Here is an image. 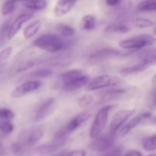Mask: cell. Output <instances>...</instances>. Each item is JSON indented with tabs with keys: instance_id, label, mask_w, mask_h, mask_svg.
Here are the masks:
<instances>
[{
	"instance_id": "18",
	"label": "cell",
	"mask_w": 156,
	"mask_h": 156,
	"mask_svg": "<svg viewBox=\"0 0 156 156\" xmlns=\"http://www.w3.org/2000/svg\"><path fill=\"white\" fill-rule=\"evenodd\" d=\"M42 26V23L40 20H36L29 24L28 25L24 27L23 30V36L25 40H30L34 36L37 34L39 30Z\"/></svg>"
},
{
	"instance_id": "41",
	"label": "cell",
	"mask_w": 156,
	"mask_h": 156,
	"mask_svg": "<svg viewBox=\"0 0 156 156\" xmlns=\"http://www.w3.org/2000/svg\"><path fill=\"white\" fill-rule=\"evenodd\" d=\"M124 156H143V154L138 150H131L128 152Z\"/></svg>"
},
{
	"instance_id": "34",
	"label": "cell",
	"mask_w": 156,
	"mask_h": 156,
	"mask_svg": "<svg viewBox=\"0 0 156 156\" xmlns=\"http://www.w3.org/2000/svg\"><path fill=\"white\" fill-rule=\"evenodd\" d=\"M34 62L31 60H26L21 62L19 65L17 66L16 73H23V72H26L27 70L30 69L31 68H33L34 66Z\"/></svg>"
},
{
	"instance_id": "21",
	"label": "cell",
	"mask_w": 156,
	"mask_h": 156,
	"mask_svg": "<svg viewBox=\"0 0 156 156\" xmlns=\"http://www.w3.org/2000/svg\"><path fill=\"white\" fill-rule=\"evenodd\" d=\"M139 58L140 62L146 64L149 66L156 64V49H149L142 51L139 54Z\"/></svg>"
},
{
	"instance_id": "3",
	"label": "cell",
	"mask_w": 156,
	"mask_h": 156,
	"mask_svg": "<svg viewBox=\"0 0 156 156\" xmlns=\"http://www.w3.org/2000/svg\"><path fill=\"white\" fill-rule=\"evenodd\" d=\"M114 108L113 105H107L102 107L94 117L93 123L91 124L89 132V136L91 140H94L99 136L101 135L102 132L105 129L107 123H108V117L111 111Z\"/></svg>"
},
{
	"instance_id": "28",
	"label": "cell",
	"mask_w": 156,
	"mask_h": 156,
	"mask_svg": "<svg viewBox=\"0 0 156 156\" xmlns=\"http://www.w3.org/2000/svg\"><path fill=\"white\" fill-rule=\"evenodd\" d=\"M57 30L62 37L69 38L73 37L76 34V30L72 26L66 24H59L57 26Z\"/></svg>"
},
{
	"instance_id": "1",
	"label": "cell",
	"mask_w": 156,
	"mask_h": 156,
	"mask_svg": "<svg viewBox=\"0 0 156 156\" xmlns=\"http://www.w3.org/2000/svg\"><path fill=\"white\" fill-rule=\"evenodd\" d=\"M71 42L70 40H66L58 35L45 34L37 37L34 41L33 45L48 53H56L69 48L71 45Z\"/></svg>"
},
{
	"instance_id": "4",
	"label": "cell",
	"mask_w": 156,
	"mask_h": 156,
	"mask_svg": "<svg viewBox=\"0 0 156 156\" xmlns=\"http://www.w3.org/2000/svg\"><path fill=\"white\" fill-rule=\"evenodd\" d=\"M120 79L118 76L111 75H103L94 77L87 85L88 91H96L103 88L114 87L120 83Z\"/></svg>"
},
{
	"instance_id": "44",
	"label": "cell",
	"mask_w": 156,
	"mask_h": 156,
	"mask_svg": "<svg viewBox=\"0 0 156 156\" xmlns=\"http://www.w3.org/2000/svg\"><path fill=\"white\" fill-rule=\"evenodd\" d=\"M152 83L153 84V85H155V86H156V74L154 75V76H153V77H152Z\"/></svg>"
},
{
	"instance_id": "32",
	"label": "cell",
	"mask_w": 156,
	"mask_h": 156,
	"mask_svg": "<svg viewBox=\"0 0 156 156\" xmlns=\"http://www.w3.org/2000/svg\"><path fill=\"white\" fill-rule=\"evenodd\" d=\"M146 102L148 107L150 109H154L156 108V86L148 93Z\"/></svg>"
},
{
	"instance_id": "10",
	"label": "cell",
	"mask_w": 156,
	"mask_h": 156,
	"mask_svg": "<svg viewBox=\"0 0 156 156\" xmlns=\"http://www.w3.org/2000/svg\"><path fill=\"white\" fill-rule=\"evenodd\" d=\"M33 16L34 13H32V12H25V13H22L18 15L11 24L9 34H8V40L10 41V40L13 39L14 37L18 34L20 29L21 28L23 24L28 21L30 19H31Z\"/></svg>"
},
{
	"instance_id": "38",
	"label": "cell",
	"mask_w": 156,
	"mask_h": 156,
	"mask_svg": "<svg viewBox=\"0 0 156 156\" xmlns=\"http://www.w3.org/2000/svg\"><path fill=\"white\" fill-rule=\"evenodd\" d=\"M121 148L117 147L108 151L105 155H103L102 156H120V155H121Z\"/></svg>"
},
{
	"instance_id": "33",
	"label": "cell",
	"mask_w": 156,
	"mask_h": 156,
	"mask_svg": "<svg viewBox=\"0 0 156 156\" xmlns=\"http://www.w3.org/2000/svg\"><path fill=\"white\" fill-rule=\"evenodd\" d=\"M15 126L9 120H4L0 122V131L4 134H10L13 132Z\"/></svg>"
},
{
	"instance_id": "48",
	"label": "cell",
	"mask_w": 156,
	"mask_h": 156,
	"mask_svg": "<svg viewBox=\"0 0 156 156\" xmlns=\"http://www.w3.org/2000/svg\"><path fill=\"white\" fill-rule=\"evenodd\" d=\"M153 121H154V123H155V124H156V117H155V118H154Z\"/></svg>"
},
{
	"instance_id": "15",
	"label": "cell",
	"mask_w": 156,
	"mask_h": 156,
	"mask_svg": "<svg viewBox=\"0 0 156 156\" xmlns=\"http://www.w3.org/2000/svg\"><path fill=\"white\" fill-rule=\"evenodd\" d=\"M90 77L87 75H84L82 77L79 78V79H76L73 82H70V83L67 84V85H62V89L66 92H73V91H76L77 90L80 89L82 87L88 85V84L90 82Z\"/></svg>"
},
{
	"instance_id": "12",
	"label": "cell",
	"mask_w": 156,
	"mask_h": 156,
	"mask_svg": "<svg viewBox=\"0 0 156 156\" xmlns=\"http://www.w3.org/2000/svg\"><path fill=\"white\" fill-rule=\"evenodd\" d=\"M62 146V145L53 140L51 143L37 146L34 149V153L37 156H51L54 155Z\"/></svg>"
},
{
	"instance_id": "31",
	"label": "cell",
	"mask_w": 156,
	"mask_h": 156,
	"mask_svg": "<svg viewBox=\"0 0 156 156\" xmlns=\"http://www.w3.org/2000/svg\"><path fill=\"white\" fill-rule=\"evenodd\" d=\"M94 101V97L91 94H84L78 100V105L81 108H86Z\"/></svg>"
},
{
	"instance_id": "19",
	"label": "cell",
	"mask_w": 156,
	"mask_h": 156,
	"mask_svg": "<svg viewBox=\"0 0 156 156\" xmlns=\"http://www.w3.org/2000/svg\"><path fill=\"white\" fill-rule=\"evenodd\" d=\"M143 120H144V118H143L142 114L133 118L132 120H130L128 123H126V124H124L122 126L121 129H120V136H126L127 134H129L133 129H134L138 125H140V123H141Z\"/></svg>"
},
{
	"instance_id": "45",
	"label": "cell",
	"mask_w": 156,
	"mask_h": 156,
	"mask_svg": "<svg viewBox=\"0 0 156 156\" xmlns=\"http://www.w3.org/2000/svg\"><path fill=\"white\" fill-rule=\"evenodd\" d=\"M4 154V148L3 146L0 144V156H2Z\"/></svg>"
},
{
	"instance_id": "14",
	"label": "cell",
	"mask_w": 156,
	"mask_h": 156,
	"mask_svg": "<svg viewBox=\"0 0 156 156\" xmlns=\"http://www.w3.org/2000/svg\"><path fill=\"white\" fill-rule=\"evenodd\" d=\"M126 92V90L124 88H120V89H111L105 91L103 95L101 97L99 103L101 105H105L107 103H111L117 99L120 98Z\"/></svg>"
},
{
	"instance_id": "29",
	"label": "cell",
	"mask_w": 156,
	"mask_h": 156,
	"mask_svg": "<svg viewBox=\"0 0 156 156\" xmlns=\"http://www.w3.org/2000/svg\"><path fill=\"white\" fill-rule=\"evenodd\" d=\"M133 24L137 28H148L153 26V21L144 18H135L132 21Z\"/></svg>"
},
{
	"instance_id": "8",
	"label": "cell",
	"mask_w": 156,
	"mask_h": 156,
	"mask_svg": "<svg viewBox=\"0 0 156 156\" xmlns=\"http://www.w3.org/2000/svg\"><path fill=\"white\" fill-rule=\"evenodd\" d=\"M56 100L53 98H49L44 101L41 102L37 108L34 115V120L39 122L47 118L54 110Z\"/></svg>"
},
{
	"instance_id": "40",
	"label": "cell",
	"mask_w": 156,
	"mask_h": 156,
	"mask_svg": "<svg viewBox=\"0 0 156 156\" xmlns=\"http://www.w3.org/2000/svg\"><path fill=\"white\" fill-rule=\"evenodd\" d=\"M12 150L14 154H19L21 152V145L18 144V143H13L12 146Z\"/></svg>"
},
{
	"instance_id": "20",
	"label": "cell",
	"mask_w": 156,
	"mask_h": 156,
	"mask_svg": "<svg viewBox=\"0 0 156 156\" xmlns=\"http://www.w3.org/2000/svg\"><path fill=\"white\" fill-rule=\"evenodd\" d=\"M44 137V129L41 127L33 129L26 139V144L29 146H33L37 144L41 139Z\"/></svg>"
},
{
	"instance_id": "2",
	"label": "cell",
	"mask_w": 156,
	"mask_h": 156,
	"mask_svg": "<svg viewBox=\"0 0 156 156\" xmlns=\"http://www.w3.org/2000/svg\"><path fill=\"white\" fill-rule=\"evenodd\" d=\"M156 40L149 34H140L119 41L118 45L123 50L138 51L146 47L154 45Z\"/></svg>"
},
{
	"instance_id": "25",
	"label": "cell",
	"mask_w": 156,
	"mask_h": 156,
	"mask_svg": "<svg viewBox=\"0 0 156 156\" xmlns=\"http://www.w3.org/2000/svg\"><path fill=\"white\" fill-rule=\"evenodd\" d=\"M142 146L146 152H153L156 150V133L144 137L141 141Z\"/></svg>"
},
{
	"instance_id": "6",
	"label": "cell",
	"mask_w": 156,
	"mask_h": 156,
	"mask_svg": "<svg viewBox=\"0 0 156 156\" xmlns=\"http://www.w3.org/2000/svg\"><path fill=\"white\" fill-rule=\"evenodd\" d=\"M135 109L120 110L114 114L110 123L109 132L115 134L121 129L124 123L135 114Z\"/></svg>"
},
{
	"instance_id": "49",
	"label": "cell",
	"mask_w": 156,
	"mask_h": 156,
	"mask_svg": "<svg viewBox=\"0 0 156 156\" xmlns=\"http://www.w3.org/2000/svg\"><path fill=\"white\" fill-rule=\"evenodd\" d=\"M148 156H153V155H148Z\"/></svg>"
},
{
	"instance_id": "37",
	"label": "cell",
	"mask_w": 156,
	"mask_h": 156,
	"mask_svg": "<svg viewBox=\"0 0 156 156\" xmlns=\"http://www.w3.org/2000/svg\"><path fill=\"white\" fill-rule=\"evenodd\" d=\"M12 52H13V48L12 47H8L5 48L4 50H2L0 52V59L2 60H5V59H9L12 55Z\"/></svg>"
},
{
	"instance_id": "46",
	"label": "cell",
	"mask_w": 156,
	"mask_h": 156,
	"mask_svg": "<svg viewBox=\"0 0 156 156\" xmlns=\"http://www.w3.org/2000/svg\"><path fill=\"white\" fill-rule=\"evenodd\" d=\"M153 34H155V36H156V27H155V29H154V30H153Z\"/></svg>"
},
{
	"instance_id": "30",
	"label": "cell",
	"mask_w": 156,
	"mask_h": 156,
	"mask_svg": "<svg viewBox=\"0 0 156 156\" xmlns=\"http://www.w3.org/2000/svg\"><path fill=\"white\" fill-rule=\"evenodd\" d=\"M53 71L50 69L42 68L37 69L30 73V76L34 78H38V79H45L49 78L53 76Z\"/></svg>"
},
{
	"instance_id": "11",
	"label": "cell",
	"mask_w": 156,
	"mask_h": 156,
	"mask_svg": "<svg viewBox=\"0 0 156 156\" xmlns=\"http://www.w3.org/2000/svg\"><path fill=\"white\" fill-rule=\"evenodd\" d=\"M91 114L88 111H84L77 114L76 117H73L71 120L68 123V124L66 126L67 131L69 133L75 132L79 128H80L85 123H86L91 117Z\"/></svg>"
},
{
	"instance_id": "7",
	"label": "cell",
	"mask_w": 156,
	"mask_h": 156,
	"mask_svg": "<svg viewBox=\"0 0 156 156\" xmlns=\"http://www.w3.org/2000/svg\"><path fill=\"white\" fill-rule=\"evenodd\" d=\"M41 85H42V82L38 79L27 81V82H23L22 84L15 87L12 90L11 96L14 98H19L29 93L37 91L41 88Z\"/></svg>"
},
{
	"instance_id": "43",
	"label": "cell",
	"mask_w": 156,
	"mask_h": 156,
	"mask_svg": "<svg viewBox=\"0 0 156 156\" xmlns=\"http://www.w3.org/2000/svg\"><path fill=\"white\" fill-rule=\"evenodd\" d=\"M67 154H68V152H66V151H64V152H60V153L56 154V155H53V156H66Z\"/></svg>"
},
{
	"instance_id": "47",
	"label": "cell",
	"mask_w": 156,
	"mask_h": 156,
	"mask_svg": "<svg viewBox=\"0 0 156 156\" xmlns=\"http://www.w3.org/2000/svg\"><path fill=\"white\" fill-rule=\"evenodd\" d=\"M18 1H21V2H27V1H29V0H18Z\"/></svg>"
},
{
	"instance_id": "50",
	"label": "cell",
	"mask_w": 156,
	"mask_h": 156,
	"mask_svg": "<svg viewBox=\"0 0 156 156\" xmlns=\"http://www.w3.org/2000/svg\"><path fill=\"white\" fill-rule=\"evenodd\" d=\"M155 156H156V155H155Z\"/></svg>"
},
{
	"instance_id": "13",
	"label": "cell",
	"mask_w": 156,
	"mask_h": 156,
	"mask_svg": "<svg viewBox=\"0 0 156 156\" xmlns=\"http://www.w3.org/2000/svg\"><path fill=\"white\" fill-rule=\"evenodd\" d=\"M76 2L77 0H58L53 10L54 15L57 18L65 16L73 9Z\"/></svg>"
},
{
	"instance_id": "27",
	"label": "cell",
	"mask_w": 156,
	"mask_h": 156,
	"mask_svg": "<svg viewBox=\"0 0 156 156\" xmlns=\"http://www.w3.org/2000/svg\"><path fill=\"white\" fill-rule=\"evenodd\" d=\"M137 10L142 12L156 11V0H143L137 5Z\"/></svg>"
},
{
	"instance_id": "16",
	"label": "cell",
	"mask_w": 156,
	"mask_h": 156,
	"mask_svg": "<svg viewBox=\"0 0 156 156\" xmlns=\"http://www.w3.org/2000/svg\"><path fill=\"white\" fill-rule=\"evenodd\" d=\"M85 74L83 70L79 69H74L66 71L60 75V79L62 82V85H67L70 82H73L76 79L83 76Z\"/></svg>"
},
{
	"instance_id": "39",
	"label": "cell",
	"mask_w": 156,
	"mask_h": 156,
	"mask_svg": "<svg viewBox=\"0 0 156 156\" xmlns=\"http://www.w3.org/2000/svg\"><path fill=\"white\" fill-rule=\"evenodd\" d=\"M86 155V152L85 151L82 150V149H77V150L72 151V152H68L66 156H85Z\"/></svg>"
},
{
	"instance_id": "24",
	"label": "cell",
	"mask_w": 156,
	"mask_h": 156,
	"mask_svg": "<svg viewBox=\"0 0 156 156\" xmlns=\"http://www.w3.org/2000/svg\"><path fill=\"white\" fill-rule=\"evenodd\" d=\"M129 27L127 25L121 23H113L107 26L105 32L109 34H126L129 31Z\"/></svg>"
},
{
	"instance_id": "36",
	"label": "cell",
	"mask_w": 156,
	"mask_h": 156,
	"mask_svg": "<svg viewBox=\"0 0 156 156\" xmlns=\"http://www.w3.org/2000/svg\"><path fill=\"white\" fill-rule=\"evenodd\" d=\"M11 24L12 23L10 22V21H7L2 24L0 29V40H3L5 37H7L8 39V34H9Z\"/></svg>"
},
{
	"instance_id": "22",
	"label": "cell",
	"mask_w": 156,
	"mask_h": 156,
	"mask_svg": "<svg viewBox=\"0 0 156 156\" xmlns=\"http://www.w3.org/2000/svg\"><path fill=\"white\" fill-rule=\"evenodd\" d=\"M97 25V19L92 15H86L82 17L80 22V27L82 30L91 31L94 30Z\"/></svg>"
},
{
	"instance_id": "9",
	"label": "cell",
	"mask_w": 156,
	"mask_h": 156,
	"mask_svg": "<svg viewBox=\"0 0 156 156\" xmlns=\"http://www.w3.org/2000/svg\"><path fill=\"white\" fill-rule=\"evenodd\" d=\"M133 50H129V52L126 53V52H123L122 50H118V49L114 48H105L100 49V50H97L94 53H91L89 56V58L94 60H101V59H108L110 57H114V56H125L127 55L130 54V53H133Z\"/></svg>"
},
{
	"instance_id": "5",
	"label": "cell",
	"mask_w": 156,
	"mask_h": 156,
	"mask_svg": "<svg viewBox=\"0 0 156 156\" xmlns=\"http://www.w3.org/2000/svg\"><path fill=\"white\" fill-rule=\"evenodd\" d=\"M115 143V134L111 133L99 136L92 140L89 148L92 151L98 152H105L111 150Z\"/></svg>"
},
{
	"instance_id": "26",
	"label": "cell",
	"mask_w": 156,
	"mask_h": 156,
	"mask_svg": "<svg viewBox=\"0 0 156 156\" xmlns=\"http://www.w3.org/2000/svg\"><path fill=\"white\" fill-rule=\"evenodd\" d=\"M18 0H8L1 8V14L4 16L11 15L16 10L17 5H18Z\"/></svg>"
},
{
	"instance_id": "42",
	"label": "cell",
	"mask_w": 156,
	"mask_h": 156,
	"mask_svg": "<svg viewBox=\"0 0 156 156\" xmlns=\"http://www.w3.org/2000/svg\"><path fill=\"white\" fill-rule=\"evenodd\" d=\"M122 0H106V3L109 6H115L120 4Z\"/></svg>"
},
{
	"instance_id": "17",
	"label": "cell",
	"mask_w": 156,
	"mask_h": 156,
	"mask_svg": "<svg viewBox=\"0 0 156 156\" xmlns=\"http://www.w3.org/2000/svg\"><path fill=\"white\" fill-rule=\"evenodd\" d=\"M148 67H149V66L143 63V62H140L139 63L136 64V65L122 68L120 70V73L123 76H133V75L138 74V73H142V72L145 71Z\"/></svg>"
},
{
	"instance_id": "35",
	"label": "cell",
	"mask_w": 156,
	"mask_h": 156,
	"mask_svg": "<svg viewBox=\"0 0 156 156\" xmlns=\"http://www.w3.org/2000/svg\"><path fill=\"white\" fill-rule=\"evenodd\" d=\"M15 117V114L11 109L7 108H0V118L4 120H12Z\"/></svg>"
},
{
	"instance_id": "23",
	"label": "cell",
	"mask_w": 156,
	"mask_h": 156,
	"mask_svg": "<svg viewBox=\"0 0 156 156\" xmlns=\"http://www.w3.org/2000/svg\"><path fill=\"white\" fill-rule=\"evenodd\" d=\"M23 5L30 10L41 11L47 7L48 2L47 0H29L23 2Z\"/></svg>"
}]
</instances>
